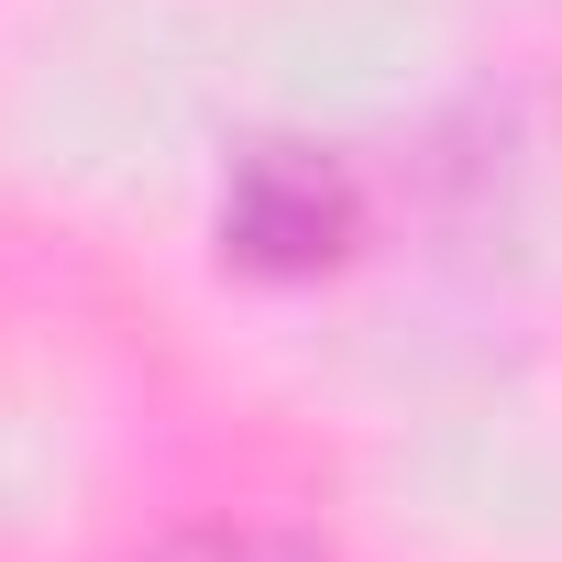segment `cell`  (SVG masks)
Here are the masks:
<instances>
[{
	"instance_id": "6da1fadb",
	"label": "cell",
	"mask_w": 562,
	"mask_h": 562,
	"mask_svg": "<svg viewBox=\"0 0 562 562\" xmlns=\"http://www.w3.org/2000/svg\"><path fill=\"white\" fill-rule=\"evenodd\" d=\"M342 232H353V188L321 155H254L221 199V254L254 276H310L342 254Z\"/></svg>"
},
{
	"instance_id": "7a4b0ae2",
	"label": "cell",
	"mask_w": 562,
	"mask_h": 562,
	"mask_svg": "<svg viewBox=\"0 0 562 562\" xmlns=\"http://www.w3.org/2000/svg\"><path fill=\"white\" fill-rule=\"evenodd\" d=\"M155 562H331V551L299 540V529H188V540H166Z\"/></svg>"
}]
</instances>
